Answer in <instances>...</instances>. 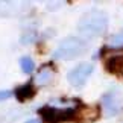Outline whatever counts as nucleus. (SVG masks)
Segmentation results:
<instances>
[{
  "mask_svg": "<svg viewBox=\"0 0 123 123\" xmlns=\"http://www.w3.org/2000/svg\"><path fill=\"white\" fill-rule=\"evenodd\" d=\"M108 29V15L100 9L85 12L78 21V31L85 38H97Z\"/></svg>",
  "mask_w": 123,
  "mask_h": 123,
  "instance_id": "1",
  "label": "nucleus"
},
{
  "mask_svg": "<svg viewBox=\"0 0 123 123\" xmlns=\"http://www.w3.org/2000/svg\"><path fill=\"white\" fill-rule=\"evenodd\" d=\"M79 106L78 100H64L58 99L49 103L47 106L41 108L40 114L43 116L47 123H61L65 120H70L76 116V110Z\"/></svg>",
  "mask_w": 123,
  "mask_h": 123,
  "instance_id": "2",
  "label": "nucleus"
},
{
  "mask_svg": "<svg viewBox=\"0 0 123 123\" xmlns=\"http://www.w3.org/2000/svg\"><path fill=\"white\" fill-rule=\"evenodd\" d=\"M88 49L87 41L81 37H67L58 44L53 52V58L61 61H70L78 56H82Z\"/></svg>",
  "mask_w": 123,
  "mask_h": 123,
  "instance_id": "3",
  "label": "nucleus"
},
{
  "mask_svg": "<svg viewBox=\"0 0 123 123\" xmlns=\"http://www.w3.org/2000/svg\"><path fill=\"white\" fill-rule=\"evenodd\" d=\"M93 70H94V67H93L91 62H81L67 73V81H68V84L72 85V87L81 88V87L85 85L87 79L91 76Z\"/></svg>",
  "mask_w": 123,
  "mask_h": 123,
  "instance_id": "4",
  "label": "nucleus"
},
{
  "mask_svg": "<svg viewBox=\"0 0 123 123\" xmlns=\"http://www.w3.org/2000/svg\"><path fill=\"white\" fill-rule=\"evenodd\" d=\"M102 105L108 117L116 116L120 111V97L116 91H110L102 97Z\"/></svg>",
  "mask_w": 123,
  "mask_h": 123,
  "instance_id": "5",
  "label": "nucleus"
},
{
  "mask_svg": "<svg viewBox=\"0 0 123 123\" xmlns=\"http://www.w3.org/2000/svg\"><path fill=\"white\" fill-rule=\"evenodd\" d=\"M53 81V70L50 67H43L35 76V84L41 85V87H46Z\"/></svg>",
  "mask_w": 123,
  "mask_h": 123,
  "instance_id": "6",
  "label": "nucleus"
},
{
  "mask_svg": "<svg viewBox=\"0 0 123 123\" xmlns=\"http://www.w3.org/2000/svg\"><path fill=\"white\" fill-rule=\"evenodd\" d=\"M34 93H35V90H34V87H32L31 84H25V85H21V87H18L15 90V96H17V99L20 102L32 97V96H34Z\"/></svg>",
  "mask_w": 123,
  "mask_h": 123,
  "instance_id": "7",
  "label": "nucleus"
},
{
  "mask_svg": "<svg viewBox=\"0 0 123 123\" xmlns=\"http://www.w3.org/2000/svg\"><path fill=\"white\" fill-rule=\"evenodd\" d=\"M20 67L23 70V73H32L34 72V68H35V62H34V59L29 58V56H23V58H20Z\"/></svg>",
  "mask_w": 123,
  "mask_h": 123,
  "instance_id": "8",
  "label": "nucleus"
},
{
  "mask_svg": "<svg viewBox=\"0 0 123 123\" xmlns=\"http://www.w3.org/2000/svg\"><path fill=\"white\" fill-rule=\"evenodd\" d=\"M108 68L111 70V72H120V74L123 76V56H116V58H112L108 61Z\"/></svg>",
  "mask_w": 123,
  "mask_h": 123,
  "instance_id": "9",
  "label": "nucleus"
},
{
  "mask_svg": "<svg viewBox=\"0 0 123 123\" xmlns=\"http://www.w3.org/2000/svg\"><path fill=\"white\" fill-rule=\"evenodd\" d=\"M108 46L114 47V49H119V47H123V31L117 32V34L111 35L110 40H108Z\"/></svg>",
  "mask_w": 123,
  "mask_h": 123,
  "instance_id": "10",
  "label": "nucleus"
},
{
  "mask_svg": "<svg viewBox=\"0 0 123 123\" xmlns=\"http://www.w3.org/2000/svg\"><path fill=\"white\" fill-rule=\"evenodd\" d=\"M35 38H37L35 32H26V34L21 37V43L23 44H31V43L35 41Z\"/></svg>",
  "mask_w": 123,
  "mask_h": 123,
  "instance_id": "11",
  "label": "nucleus"
},
{
  "mask_svg": "<svg viewBox=\"0 0 123 123\" xmlns=\"http://www.w3.org/2000/svg\"><path fill=\"white\" fill-rule=\"evenodd\" d=\"M12 96V93L9 91V90H0V102H3V100H8L9 97Z\"/></svg>",
  "mask_w": 123,
  "mask_h": 123,
  "instance_id": "12",
  "label": "nucleus"
},
{
  "mask_svg": "<svg viewBox=\"0 0 123 123\" xmlns=\"http://www.w3.org/2000/svg\"><path fill=\"white\" fill-rule=\"evenodd\" d=\"M26 123H41V120L40 119H29Z\"/></svg>",
  "mask_w": 123,
  "mask_h": 123,
  "instance_id": "13",
  "label": "nucleus"
}]
</instances>
